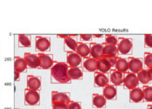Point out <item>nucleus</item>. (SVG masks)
<instances>
[{
    "mask_svg": "<svg viewBox=\"0 0 152 109\" xmlns=\"http://www.w3.org/2000/svg\"><path fill=\"white\" fill-rule=\"evenodd\" d=\"M152 67L151 68H149L148 70H147V74H148V77H149V80H150V81L152 80Z\"/></svg>",
    "mask_w": 152,
    "mask_h": 109,
    "instance_id": "4c0bfd02",
    "label": "nucleus"
},
{
    "mask_svg": "<svg viewBox=\"0 0 152 109\" xmlns=\"http://www.w3.org/2000/svg\"><path fill=\"white\" fill-rule=\"evenodd\" d=\"M40 101V94L38 91L26 88L24 90V103L29 106L37 105Z\"/></svg>",
    "mask_w": 152,
    "mask_h": 109,
    "instance_id": "7ed1b4c3",
    "label": "nucleus"
},
{
    "mask_svg": "<svg viewBox=\"0 0 152 109\" xmlns=\"http://www.w3.org/2000/svg\"><path fill=\"white\" fill-rule=\"evenodd\" d=\"M115 67H116V70H117L120 73H127V71L129 70V68H128V61H127V60L124 59V58L117 57Z\"/></svg>",
    "mask_w": 152,
    "mask_h": 109,
    "instance_id": "6ab92c4d",
    "label": "nucleus"
},
{
    "mask_svg": "<svg viewBox=\"0 0 152 109\" xmlns=\"http://www.w3.org/2000/svg\"><path fill=\"white\" fill-rule=\"evenodd\" d=\"M143 63L144 65L151 68L152 67V54L151 52H145L144 57H143Z\"/></svg>",
    "mask_w": 152,
    "mask_h": 109,
    "instance_id": "c756f323",
    "label": "nucleus"
},
{
    "mask_svg": "<svg viewBox=\"0 0 152 109\" xmlns=\"http://www.w3.org/2000/svg\"><path fill=\"white\" fill-rule=\"evenodd\" d=\"M27 88L31 90H36L38 91L42 85V81L40 77L35 76V75H28L27 80H26Z\"/></svg>",
    "mask_w": 152,
    "mask_h": 109,
    "instance_id": "0eeeda50",
    "label": "nucleus"
},
{
    "mask_svg": "<svg viewBox=\"0 0 152 109\" xmlns=\"http://www.w3.org/2000/svg\"><path fill=\"white\" fill-rule=\"evenodd\" d=\"M92 37H95V38H102L103 34H93Z\"/></svg>",
    "mask_w": 152,
    "mask_h": 109,
    "instance_id": "58836bf2",
    "label": "nucleus"
},
{
    "mask_svg": "<svg viewBox=\"0 0 152 109\" xmlns=\"http://www.w3.org/2000/svg\"><path fill=\"white\" fill-rule=\"evenodd\" d=\"M96 60H97V71L99 73H106L110 71L111 66L109 64V62L106 60L104 57H102V58H100V59H98Z\"/></svg>",
    "mask_w": 152,
    "mask_h": 109,
    "instance_id": "aec40b11",
    "label": "nucleus"
},
{
    "mask_svg": "<svg viewBox=\"0 0 152 109\" xmlns=\"http://www.w3.org/2000/svg\"><path fill=\"white\" fill-rule=\"evenodd\" d=\"M15 109H18V108H15Z\"/></svg>",
    "mask_w": 152,
    "mask_h": 109,
    "instance_id": "a19ab883",
    "label": "nucleus"
},
{
    "mask_svg": "<svg viewBox=\"0 0 152 109\" xmlns=\"http://www.w3.org/2000/svg\"><path fill=\"white\" fill-rule=\"evenodd\" d=\"M142 94H143V99H145L148 102L152 101V87L151 85H144L142 88Z\"/></svg>",
    "mask_w": 152,
    "mask_h": 109,
    "instance_id": "bb28decb",
    "label": "nucleus"
},
{
    "mask_svg": "<svg viewBox=\"0 0 152 109\" xmlns=\"http://www.w3.org/2000/svg\"><path fill=\"white\" fill-rule=\"evenodd\" d=\"M103 57L109 62V64L110 65L111 68L115 66L116 60H117V57H115V56H103Z\"/></svg>",
    "mask_w": 152,
    "mask_h": 109,
    "instance_id": "2f4dec72",
    "label": "nucleus"
},
{
    "mask_svg": "<svg viewBox=\"0 0 152 109\" xmlns=\"http://www.w3.org/2000/svg\"><path fill=\"white\" fill-rule=\"evenodd\" d=\"M70 96L65 93H61L58 91H52L51 92V103H66L68 104L70 102Z\"/></svg>",
    "mask_w": 152,
    "mask_h": 109,
    "instance_id": "6e6552de",
    "label": "nucleus"
},
{
    "mask_svg": "<svg viewBox=\"0 0 152 109\" xmlns=\"http://www.w3.org/2000/svg\"><path fill=\"white\" fill-rule=\"evenodd\" d=\"M76 36L75 34H58V38H70V37H74Z\"/></svg>",
    "mask_w": 152,
    "mask_h": 109,
    "instance_id": "e433bc0d",
    "label": "nucleus"
},
{
    "mask_svg": "<svg viewBox=\"0 0 152 109\" xmlns=\"http://www.w3.org/2000/svg\"><path fill=\"white\" fill-rule=\"evenodd\" d=\"M128 68L130 73H137L142 69V61L138 58L129 57L128 60Z\"/></svg>",
    "mask_w": 152,
    "mask_h": 109,
    "instance_id": "9d476101",
    "label": "nucleus"
},
{
    "mask_svg": "<svg viewBox=\"0 0 152 109\" xmlns=\"http://www.w3.org/2000/svg\"><path fill=\"white\" fill-rule=\"evenodd\" d=\"M76 52L81 58H87L90 55V47L85 43L77 42V49H76Z\"/></svg>",
    "mask_w": 152,
    "mask_h": 109,
    "instance_id": "a211bd4d",
    "label": "nucleus"
},
{
    "mask_svg": "<svg viewBox=\"0 0 152 109\" xmlns=\"http://www.w3.org/2000/svg\"><path fill=\"white\" fill-rule=\"evenodd\" d=\"M129 99L132 102L138 103L143 99L142 90L140 87H135L129 90Z\"/></svg>",
    "mask_w": 152,
    "mask_h": 109,
    "instance_id": "4468645a",
    "label": "nucleus"
},
{
    "mask_svg": "<svg viewBox=\"0 0 152 109\" xmlns=\"http://www.w3.org/2000/svg\"><path fill=\"white\" fill-rule=\"evenodd\" d=\"M90 55L91 58L98 60L104 56L103 54V44L91 43L90 44Z\"/></svg>",
    "mask_w": 152,
    "mask_h": 109,
    "instance_id": "9b49d317",
    "label": "nucleus"
},
{
    "mask_svg": "<svg viewBox=\"0 0 152 109\" xmlns=\"http://www.w3.org/2000/svg\"><path fill=\"white\" fill-rule=\"evenodd\" d=\"M18 43L19 46L22 47H31V38L25 34H19L18 35Z\"/></svg>",
    "mask_w": 152,
    "mask_h": 109,
    "instance_id": "393cba45",
    "label": "nucleus"
},
{
    "mask_svg": "<svg viewBox=\"0 0 152 109\" xmlns=\"http://www.w3.org/2000/svg\"><path fill=\"white\" fill-rule=\"evenodd\" d=\"M52 109H68L66 103H51Z\"/></svg>",
    "mask_w": 152,
    "mask_h": 109,
    "instance_id": "72a5a7b5",
    "label": "nucleus"
},
{
    "mask_svg": "<svg viewBox=\"0 0 152 109\" xmlns=\"http://www.w3.org/2000/svg\"><path fill=\"white\" fill-rule=\"evenodd\" d=\"M117 39H118V42H117V47L118 52L124 55L129 53L130 51L133 48L132 39L127 38H123V37H120Z\"/></svg>",
    "mask_w": 152,
    "mask_h": 109,
    "instance_id": "f03ea898",
    "label": "nucleus"
},
{
    "mask_svg": "<svg viewBox=\"0 0 152 109\" xmlns=\"http://www.w3.org/2000/svg\"><path fill=\"white\" fill-rule=\"evenodd\" d=\"M92 104L96 108H103L106 105V99L103 95L98 94H93L92 95Z\"/></svg>",
    "mask_w": 152,
    "mask_h": 109,
    "instance_id": "412c9836",
    "label": "nucleus"
},
{
    "mask_svg": "<svg viewBox=\"0 0 152 109\" xmlns=\"http://www.w3.org/2000/svg\"><path fill=\"white\" fill-rule=\"evenodd\" d=\"M144 45L147 47H151L152 37L151 34H145L144 35Z\"/></svg>",
    "mask_w": 152,
    "mask_h": 109,
    "instance_id": "473e14b6",
    "label": "nucleus"
},
{
    "mask_svg": "<svg viewBox=\"0 0 152 109\" xmlns=\"http://www.w3.org/2000/svg\"><path fill=\"white\" fill-rule=\"evenodd\" d=\"M27 68V65L25 63V60H23V58H21L19 56H16L15 57V61H14V69L18 70L19 73H23L26 70Z\"/></svg>",
    "mask_w": 152,
    "mask_h": 109,
    "instance_id": "5701e85b",
    "label": "nucleus"
},
{
    "mask_svg": "<svg viewBox=\"0 0 152 109\" xmlns=\"http://www.w3.org/2000/svg\"><path fill=\"white\" fill-rule=\"evenodd\" d=\"M148 109H152L151 105H149V106H148Z\"/></svg>",
    "mask_w": 152,
    "mask_h": 109,
    "instance_id": "ea45409f",
    "label": "nucleus"
},
{
    "mask_svg": "<svg viewBox=\"0 0 152 109\" xmlns=\"http://www.w3.org/2000/svg\"><path fill=\"white\" fill-rule=\"evenodd\" d=\"M118 53L117 46L114 45H107L103 44V54L104 56H115L117 57Z\"/></svg>",
    "mask_w": 152,
    "mask_h": 109,
    "instance_id": "4be33fe9",
    "label": "nucleus"
},
{
    "mask_svg": "<svg viewBox=\"0 0 152 109\" xmlns=\"http://www.w3.org/2000/svg\"><path fill=\"white\" fill-rule=\"evenodd\" d=\"M64 44L67 47L73 51V52H76V49H77V42L72 38V37H70V38H64Z\"/></svg>",
    "mask_w": 152,
    "mask_h": 109,
    "instance_id": "cd10ccee",
    "label": "nucleus"
},
{
    "mask_svg": "<svg viewBox=\"0 0 152 109\" xmlns=\"http://www.w3.org/2000/svg\"><path fill=\"white\" fill-rule=\"evenodd\" d=\"M103 96L106 99H113L117 96V89L113 85H105L103 89Z\"/></svg>",
    "mask_w": 152,
    "mask_h": 109,
    "instance_id": "f3484780",
    "label": "nucleus"
},
{
    "mask_svg": "<svg viewBox=\"0 0 152 109\" xmlns=\"http://www.w3.org/2000/svg\"><path fill=\"white\" fill-rule=\"evenodd\" d=\"M38 57V62H39V67L42 69H49L51 68L53 66L54 61L52 60V56L49 55L44 52H39L37 54Z\"/></svg>",
    "mask_w": 152,
    "mask_h": 109,
    "instance_id": "39448f33",
    "label": "nucleus"
},
{
    "mask_svg": "<svg viewBox=\"0 0 152 109\" xmlns=\"http://www.w3.org/2000/svg\"><path fill=\"white\" fill-rule=\"evenodd\" d=\"M123 84L124 86L128 89H133L135 87H137V85L139 84L137 78V74L136 73L127 72L125 73V75L124 76V80H123Z\"/></svg>",
    "mask_w": 152,
    "mask_h": 109,
    "instance_id": "20e7f679",
    "label": "nucleus"
},
{
    "mask_svg": "<svg viewBox=\"0 0 152 109\" xmlns=\"http://www.w3.org/2000/svg\"><path fill=\"white\" fill-rule=\"evenodd\" d=\"M83 68L88 72H96L97 71V60L91 57L83 58Z\"/></svg>",
    "mask_w": 152,
    "mask_h": 109,
    "instance_id": "ddd939ff",
    "label": "nucleus"
},
{
    "mask_svg": "<svg viewBox=\"0 0 152 109\" xmlns=\"http://www.w3.org/2000/svg\"><path fill=\"white\" fill-rule=\"evenodd\" d=\"M137 78L138 82H140L143 85H147L150 82L148 74H147V70L146 69H142L138 73H137Z\"/></svg>",
    "mask_w": 152,
    "mask_h": 109,
    "instance_id": "a878e982",
    "label": "nucleus"
},
{
    "mask_svg": "<svg viewBox=\"0 0 152 109\" xmlns=\"http://www.w3.org/2000/svg\"><path fill=\"white\" fill-rule=\"evenodd\" d=\"M19 77H20V73L18 70H15L14 69V80L15 81H18L19 80Z\"/></svg>",
    "mask_w": 152,
    "mask_h": 109,
    "instance_id": "c9c22d12",
    "label": "nucleus"
},
{
    "mask_svg": "<svg viewBox=\"0 0 152 109\" xmlns=\"http://www.w3.org/2000/svg\"><path fill=\"white\" fill-rule=\"evenodd\" d=\"M80 38L83 41H90L92 38L91 34H80Z\"/></svg>",
    "mask_w": 152,
    "mask_h": 109,
    "instance_id": "f704fd0d",
    "label": "nucleus"
},
{
    "mask_svg": "<svg viewBox=\"0 0 152 109\" xmlns=\"http://www.w3.org/2000/svg\"><path fill=\"white\" fill-rule=\"evenodd\" d=\"M68 69L69 66L67 63L56 61L53 63V66L50 69L51 78L58 83L66 84L70 82V77L68 76Z\"/></svg>",
    "mask_w": 152,
    "mask_h": 109,
    "instance_id": "f257e3e1",
    "label": "nucleus"
},
{
    "mask_svg": "<svg viewBox=\"0 0 152 109\" xmlns=\"http://www.w3.org/2000/svg\"><path fill=\"white\" fill-rule=\"evenodd\" d=\"M23 60L27 66L30 68H37L39 67V62H38V57L37 54H33L31 52H25L23 56Z\"/></svg>",
    "mask_w": 152,
    "mask_h": 109,
    "instance_id": "f8f14e48",
    "label": "nucleus"
},
{
    "mask_svg": "<svg viewBox=\"0 0 152 109\" xmlns=\"http://www.w3.org/2000/svg\"><path fill=\"white\" fill-rule=\"evenodd\" d=\"M124 80V74L117 70H111L110 73V80L114 85H120L123 84Z\"/></svg>",
    "mask_w": 152,
    "mask_h": 109,
    "instance_id": "dca6fc26",
    "label": "nucleus"
},
{
    "mask_svg": "<svg viewBox=\"0 0 152 109\" xmlns=\"http://www.w3.org/2000/svg\"><path fill=\"white\" fill-rule=\"evenodd\" d=\"M82 62V58L73 51L67 52V65L70 67H78Z\"/></svg>",
    "mask_w": 152,
    "mask_h": 109,
    "instance_id": "1a4fd4ad",
    "label": "nucleus"
},
{
    "mask_svg": "<svg viewBox=\"0 0 152 109\" xmlns=\"http://www.w3.org/2000/svg\"><path fill=\"white\" fill-rule=\"evenodd\" d=\"M82 70L79 67H70L68 69V76L70 80H80L83 77Z\"/></svg>",
    "mask_w": 152,
    "mask_h": 109,
    "instance_id": "b1692460",
    "label": "nucleus"
},
{
    "mask_svg": "<svg viewBox=\"0 0 152 109\" xmlns=\"http://www.w3.org/2000/svg\"><path fill=\"white\" fill-rule=\"evenodd\" d=\"M94 82L95 85L99 87H104L105 85L109 84V79L104 73L95 72L94 75Z\"/></svg>",
    "mask_w": 152,
    "mask_h": 109,
    "instance_id": "2eb2a0df",
    "label": "nucleus"
},
{
    "mask_svg": "<svg viewBox=\"0 0 152 109\" xmlns=\"http://www.w3.org/2000/svg\"><path fill=\"white\" fill-rule=\"evenodd\" d=\"M50 48V39L46 37L36 36V49L40 52H45Z\"/></svg>",
    "mask_w": 152,
    "mask_h": 109,
    "instance_id": "423d86ee",
    "label": "nucleus"
},
{
    "mask_svg": "<svg viewBox=\"0 0 152 109\" xmlns=\"http://www.w3.org/2000/svg\"><path fill=\"white\" fill-rule=\"evenodd\" d=\"M117 42H118V39H117V38L116 36L111 35V34H106L105 35V42H104V44L117 46Z\"/></svg>",
    "mask_w": 152,
    "mask_h": 109,
    "instance_id": "c85d7f7f",
    "label": "nucleus"
},
{
    "mask_svg": "<svg viewBox=\"0 0 152 109\" xmlns=\"http://www.w3.org/2000/svg\"><path fill=\"white\" fill-rule=\"evenodd\" d=\"M67 106H68V109H82L81 104L79 102L73 101V100H70L67 104Z\"/></svg>",
    "mask_w": 152,
    "mask_h": 109,
    "instance_id": "7c9ffc66",
    "label": "nucleus"
}]
</instances>
